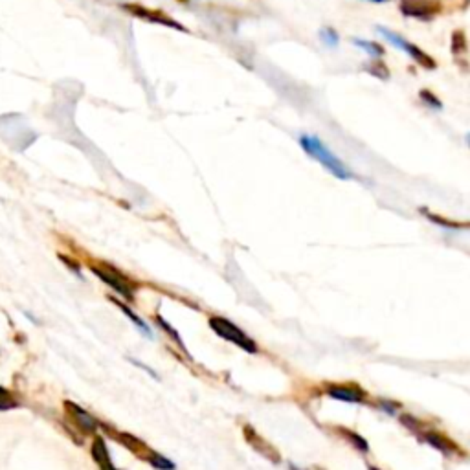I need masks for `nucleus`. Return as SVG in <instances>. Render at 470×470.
<instances>
[{"label":"nucleus","instance_id":"f257e3e1","mask_svg":"<svg viewBox=\"0 0 470 470\" xmlns=\"http://www.w3.org/2000/svg\"><path fill=\"white\" fill-rule=\"evenodd\" d=\"M300 145L309 156L318 160V162H320L329 173H333L336 178H340V181H351V178H355V175L351 173L349 167H347L338 156H334V154L329 151L327 145L320 142L316 136H307V134L305 136H301Z\"/></svg>","mask_w":470,"mask_h":470},{"label":"nucleus","instance_id":"f03ea898","mask_svg":"<svg viewBox=\"0 0 470 470\" xmlns=\"http://www.w3.org/2000/svg\"><path fill=\"white\" fill-rule=\"evenodd\" d=\"M121 10L127 11L129 15L134 17V19H142L145 22H151V24H156V26L170 28V30H176V32H187L186 26H182L181 22L175 21L173 17H170L167 13L160 10H151L147 6L136 4V2H131V4H121Z\"/></svg>","mask_w":470,"mask_h":470},{"label":"nucleus","instance_id":"7ed1b4c3","mask_svg":"<svg viewBox=\"0 0 470 470\" xmlns=\"http://www.w3.org/2000/svg\"><path fill=\"white\" fill-rule=\"evenodd\" d=\"M210 327L214 329L221 338L228 340V342L235 344L237 347H241V349L248 351V353H256L257 351L256 342H254L250 336H246L237 325H234V323H232L230 320H226V318L221 316L210 318Z\"/></svg>","mask_w":470,"mask_h":470},{"label":"nucleus","instance_id":"20e7f679","mask_svg":"<svg viewBox=\"0 0 470 470\" xmlns=\"http://www.w3.org/2000/svg\"><path fill=\"white\" fill-rule=\"evenodd\" d=\"M92 270H94V274L101 279V281H105L109 287H112V289H114L118 294L123 296L125 300H129V301L134 300V287H132V285L129 283V281H127L120 272H116L114 268L92 267Z\"/></svg>","mask_w":470,"mask_h":470},{"label":"nucleus","instance_id":"39448f33","mask_svg":"<svg viewBox=\"0 0 470 470\" xmlns=\"http://www.w3.org/2000/svg\"><path fill=\"white\" fill-rule=\"evenodd\" d=\"M377 30L384 39H388L389 43L394 44L395 48L405 50L406 54L411 55V59H416L419 65L427 66V68H436V63H433L430 55H427L425 52H421V50L417 48V46H413V44L408 43V41H405V39L400 37V35H397V33L389 32V30H386V28H380V26H378Z\"/></svg>","mask_w":470,"mask_h":470},{"label":"nucleus","instance_id":"423d86ee","mask_svg":"<svg viewBox=\"0 0 470 470\" xmlns=\"http://www.w3.org/2000/svg\"><path fill=\"white\" fill-rule=\"evenodd\" d=\"M325 394L333 399L342 400V402H349V405L366 402V391L356 384H327Z\"/></svg>","mask_w":470,"mask_h":470},{"label":"nucleus","instance_id":"0eeeda50","mask_svg":"<svg viewBox=\"0 0 470 470\" xmlns=\"http://www.w3.org/2000/svg\"><path fill=\"white\" fill-rule=\"evenodd\" d=\"M400 11L406 17H417V19H432L439 11V4L436 0H402Z\"/></svg>","mask_w":470,"mask_h":470},{"label":"nucleus","instance_id":"6e6552de","mask_svg":"<svg viewBox=\"0 0 470 470\" xmlns=\"http://www.w3.org/2000/svg\"><path fill=\"white\" fill-rule=\"evenodd\" d=\"M65 411L68 413V417H70L72 421H74V425H76L81 432L85 433H96L98 432V421L94 419L88 411H85L81 408V406H77L76 402H70V400H66L65 402Z\"/></svg>","mask_w":470,"mask_h":470},{"label":"nucleus","instance_id":"1a4fd4ad","mask_svg":"<svg viewBox=\"0 0 470 470\" xmlns=\"http://www.w3.org/2000/svg\"><path fill=\"white\" fill-rule=\"evenodd\" d=\"M425 441H427L428 445H432L433 449L439 450V452H443V454H458V452H460V447L456 443H452L445 433L427 432L425 433Z\"/></svg>","mask_w":470,"mask_h":470},{"label":"nucleus","instance_id":"9d476101","mask_svg":"<svg viewBox=\"0 0 470 470\" xmlns=\"http://www.w3.org/2000/svg\"><path fill=\"white\" fill-rule=\"evenodd\" d=\"M92 458L98 463L99 470H116V467L112 465V460H110L109 450H107V445L101 438H96V441H94Z\"/></svg>","mask_w":470,"mask_h":470},{"label":"nucleus","instance_id":"9b49d317","mask_svg":"<svg viewBox=\"0 0 470 470\" xmlns=\"http://www.w3.org/2000/svg\"><path fill=\"white\" fill-rule=\"evenodd\" d=\"M421 212L425 217H428V219L432 221V223H436V225L443 226L447 230H467V228H470V223H458V221L445 219V217H439V215L432 214V212H428V210L425 208H421Z\"/></svg>","mask_w":470,"mask_h":470},{"label":"nucleus","instance_id":"f8f14e48","mask_svg":"<svg viewBox=\"0 0 470 470\" xmlns=\"http://www.w3.org/2000/svg\"><path fill=\"white\" fill-rule=\"evenodd\" d=\"M110 301H112V303H116V305L120 307L121 311H123V314H125V316L129 318V320H131V322L134 323V325H136V327L140 329V331H142V333L145 334V336H147V338H151V336H153V334H151V329H149L147 323L143 322V320H142V318H140V316H136V314H134V312H132L131 309H129V307L125 305V303H121V301H120V300H116V298H110Z\"/></svg>","mask_w":470,"mask_h":470},{"label":"nucleus","instance_id":"ddd939ff","mask_svg":"<svg viewBox=\"0 0 470 470\" xmlns=\"http://www.w3.org/2000/svg\"><path fill=\"white\" fill-rule=\"evenodd\" d=\"M338 432H342V436H344V438L353 445V449H358L360 452H369V443H367L366 439L362 438L360 433L351 432V430H347V428H338Z\"/></svg>","mask_w":470,"mask_h":470},{"label":"nucleus","instance_id":"4468645a","mask_svg":"<svg viewBox=\"0 0 470 470\" xmlns=\"http://www.w3.org/2000/svg\"><path fill=\"white\" fill-rule=\"evenodd\" d=\"M356 46H360L362 50H366L367 54L373 55V57H378V55L384 54V50L375 43H367V41H362V39H355Z\"/></svg>","mask_w":470,"mask_h":470},{"label":"nucleus","instance_id":"2eb2a0df","mask_svg":"<svg viewBox=\"0 0 470 470\" xmlns=\"http://www.w3.org/2000/svg\"><path fill=\"white\" fill-rule=\"evenodd\" d=\"M149 461H151V465L156 467V469H160V470H173L175 469V465H173L170 460H165V458H162L160 454H151L149 456Z\"/></svg>","mask_w":470,"mask_h":470},{"label":"nucleus","instance_id":"dca6fc26","mask_svg":"<svg viewBox=\"0 0 470 470\" xmlns=\"http://www.w3.org/2000/svg\"><path fill=\"white\" fill-rule=\"evenodd\" d=\"M320 37H322L323 43L329 44V46H336V44H338V35H336V32H334V30H331V28H325V30H322Z\"/></svg>","mask_w":470,"mask_h":470},{"label":"nucleus","instance_id":"f3484780","mask_svg":"<svg viewBox=\"0 0 470 470\" xmlns=\"http://www.w3.org/2000/svg\"><path fill=\"white\" fill-rule=\"evenodd\" d=\"M11 406H15V402L11 400V395L4 388H0V410H6Z\"/></svg>","mask_w":470,"mask_h":470},{"label":"nucleus","instance_id":"a211bd4d","mask_svg":"<svg viewBox=\"0 0 470 470\" xmlns=\"http://www.w3.org/2000/svg\"><path fill=\"white\" fill-rule=\"evenodd\" d=\"M371 2H388V0H371Z\"/></svg>","mask_w":470,"mask_h":470},{"label":"nucleus","instance_id":"6ab92c4d","mask_svg":"<svg viewBox=\"0 0 470 470\" xmlns=\"http://www.w3.org/2000/svg\"><path fill=\"white\" fill-rule=\"evenodd\" d=\"M290 470H300V469H296V467H294V465H292V467H290Z\"/></svg>","mask_w":470,"mask_h":470},{"label":"nucleus","instance_id":"aec40b11","mask_svg":"<svg viewBox=\"0 0 470 470\" xmlns=\"http://www.w3.org/2000/svg\"><path fill=\"white\" fill-rule=\"evenodd\" d=\"M467 140H469V143H470V134H469V136H467Z\"/></svg>","mask_w":470,"mask_h":470}]
</instances>
